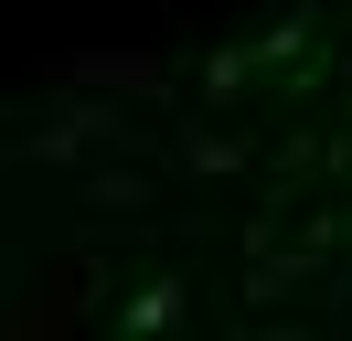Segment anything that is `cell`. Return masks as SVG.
<instances>
[{
    "label": "cell",
    "mask_w": 352,
    "mask_h": 341,
    "mask_svg": "<svg viewBox=\"0 0 352 341\" xmlns=\"http://www.w3.org/2000/svg\"><path fill=\"white\" fill-rule=\"evenodd\" d=\"M96 288H107V267H96V256H54V267L32 277L22 309H0V331H11V341H65L75 320L96 309Z\"/></svg>",
    "instance_id": "obj_1"
},
{
    "label": "cell",
    "mask_w": 352,
    "mask_h": 341,
    "mask_svg": "<svg viewBox=\"0 0 352 341\" xmlns=\"http://www.w3.org/2000/svg\"><path fill=\"white\" fill-rule=\"evenodd\" d=\"M65 85H107V96H160V64L150 54H75Z\"/></svg>",
    "instance_id": "obj_2"
},
{
    "label": "cell",
    "mask_w": 352,
    "mask_h": 341,
    "mask_svg": "<svg viewBox=\"0 0 352 341\" xmlns=\"http://www.w3.org/2000/svg\"><path fill=\"white\" fill-rule=\"evenodd\" d=\"M320 277V256H278V245H256V267H245V298H288V288H309Z\"/></svg>",
    "instance_id": "obj_3"
},
{
    "label": "cell",
    "mask_w": 352,
    "mask_h": 341,
    "mask_svg": "<svg viewBox=\"0 0 352 341\" xmlns=\"http://www.w3.org/2000/svg\"><path fill=\"white\" fill-rule=\"evenodd\" d=\"M86 213H118V224H139V213H150V182H139V170H96V182H86Z\"/></svg>",
    "instance_id": "obj_4"
},
{
    "label": "cell",
    "mask_w": 352,
    "mask_h": 341,
    "mask_svg": "<svg viewBox=\"0 0 352 341\" xmlns=\"http://www.w3.org/2000/svg\"><path fill=\"white\" fill-rule=\"evenodd\" d=\"M309 32H320V11H309V0H288V11L267 21V43H256V64H299V54H309Z\"/></svg>",
    "instance_id": "obj_5"
},
{
    "label": "cell",
    "mask_w": 352,
    "mask_h": 341,
    "mask_svg": "<svg viewBox=\"0 0 352 341\" xmlns=\"http://www.w3.org/2000/svg\"><path fill=\"white\" fill-rule=\"evenodd\" d=\"M171 320H182V288H171V277H150V288L129 298V331H171Z\"/></svg>",
    "instance_id": "obj_6"
},
{
    "label": "cell",
    "mask_w": 352,
    "mask_h": 341,
    "mask_svg": "<svg viewBox=\"0 0 352 341\" xmlns=\"http://www.w3.org/2000/svg\"><path fill=\"white\" fill-rule=\"evenodd\" d=\"M235 160H245L235 139H203V128H192V139H182V170H203V182H224V170H235Z\"/></svg>",
    "instance_id": "obj_7"
},
{
    "label": "cell",
    "mask_w": 352,
    "mask_h": 341,
    "mask_svg": "<svg viewBox=\"0 0 352 341\" xmlns=\"http://www.w3.org/2000/svg\"><path fill=\"white\" fill-rule=\"evenodd\" d=\"M203 96L235 107V96H245V54H203Z\"/></svg>",
    "instance_id": "obj_8"
}]
</instances>
